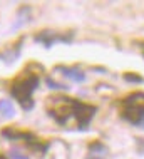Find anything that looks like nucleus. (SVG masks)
Segmentation results:
<instances>
[{"label": "nucleus", "instance_id": "f257e3e1", "mask_svg": "<svg viewBox=\"0 0 144 159\" xmlns=\"http://www.w3.org/2000/svg\"><path fill=\"white\" fill-rule=\"evenodd\" d=\"M39 87V77L35 74H25L12 85V96L20 102L24 109L30 111L34 107L32 94Z\"/></svg>", "mask_w": 144, "mask_h": 159}, {"label": "nucleus", "instance_id": "f03ea898", "mask_svg": "<svg viewBox=\"0 0 144 159\" xmlns=\"http://www.w3.org/2000/svg\"><path fill=\"white\" fill-rule=\"evenodd\" d=\"M76 101L69 97H52L47 101V111L59 124H65L67 119L74 116Z\"/></svg>", "mask_w": 144, "mask_h": 159}, {"label": "nucleus", "instance_id": "7ed1b4c3", "mask_svg": "<svg viewBox=\"0 0 144 159\" xmlns=\"http://www.w3.org/2000/svg\"><path fill=\"white\" fill-rule=\"evenodd\" d=\"M123 117L131 124L139 126L141 119L144 117V94L136 92L132 96H129L123 102Z\"/></svg>", "mask_w": 144, "mask_h": 159}, {"label": "nucleus", "instance_id": "20e7f679", "mask_svg": "<svg viewBox=\"0 0 144 159\" xmlns=\"http://www.w3.org/2000/svg\"><path fill=\"white\" fill-rule=\"evenodd\" d=\"M94 114H95V107L92 106L82 104V102H76V106H74V117L77 119V126H79L81 131L87 129L89 122L92 121Z\"/></svg>", "mask_w": 144, "mask_h": 159}, {"label": "nucleus", "instance_id": "39448f33", "mask_svg": "<svg viewBox=\"0 0 144 159\" xmlns=\"http://www.w3.org/2000/svg\"><path fill=\"white\" fill-rule=\"evenodd\" d=\"M57 70H60L64 74V77H69V79L76 80V82H84L86 80V74L82 70H79L77 67H57Z\"/></svg>", "mask_w": 144, "mask_h": 159}, {"label": "nucleus", "instance_id": "423d86ee", "mask_svg": "<svg viewBox=\"0 0 144 159\" xmlns=\"http://www.w3.org/2000/svg\"><path fill=\"white\" fill-rule=\"evenodd\" d=\"M107 154V148L102 143H92L89 146V156L87 159H104Z\"/></svg>", "mask_w": 144, "mask_h": 159}, {"label": "nucleus", "instance_id": "0eeeda50", "mask_svg": "<svg viewBox=\"0 0 144 159\" xmlns=\"http://www.w3.org/2000/svg\"><path fill=\"white\" fill-rule=\"evenodd\" d=\"M35 40H37V42H42V44L45 45L47 49H49V47H52V44H54V42H57V40H65V37H57V35H54V34L44 32V34H40V35L35 37Z\"/></svg>", "mask_w": 144, "mask_h": 159}, {"label": "nucleus", "instance_id": "6e6552de", "mask_svg": "<svg viewBox=\"0 0 144 159\" xmlns=\"http://www.w3.org/2000/svg\"><path fill=\"white\" fill-rule=\"evenodd\" d=\"M30 19V8L29 7H22L20 12H19V17H17V24L14 25V30H17L19 27H22L24 24H27V20Z\"/></svg>", "mask_w": 144, "mask_h": 159}, {"label": "nucleus", "instance_id": "1a4fd4ad", "mask_svg": "<svg viewBox=\"0 0 144 159\" xmlns=\"http://www.w3.org/2000/svg\"><path fill=\"white\" fill-rule=\"evenodd\" d=\"M0 112H2V116L7 119L14 117L15 109H14V106H12V102L10 101H0Z\"/></svg>", "mask_w": 144, "mask_h": 159}, {"label": "nucleus", "instance_id": "9d476101", "mask_svg": "<svg viewBox=\"0 0 144 159\" xmlns=\"http://www.w3.org/2000/svg\"><path fill=\"white\" fill-rule=\"evenodd\" d=\"M3 136H5L7 139L15 141V139H24V137H25V132H19L17 129L7 127V129H3Z\"/></svg>", "mask_w": 144, "mask_h": 159}, {"label": "nucleus", "instance_id": "9b49d317", "mask_svg": "<svg viewBox=\"0 0 144 159\" xmlns=\"http://www.w3.org/2000/svg\"><path fill=\"white\" fill-rule=\"evenodd\" d=\"M45 84H47V87H50V89H55V91H67V85H64V84H59V82H55V80H52L50 77H47L45 79Z\"/></svg>", "mask_w": 144, "mask_h": 159}, {"label": "nucleus", "instance_id": "f8f14e48", "mask_svg": "<svg viewBox=\"0 0 144 159\" xmlns=\"http://www.w3.org/2000/svg\"><path fill=\"white\" fill-rule=\"evenodd\" d=\"M124 79L128 80V82H136V84H142V82H144L142 77H137L136 74H126Z\"/></svg>", "mask_w": 144, "mask_h": 159}, {"label": "nucleus", "instance_id": "ddd939ff", "mask_svg": "<svg viewBox=\"0 0 144 159\" xmlns=\"http://www.w3.org/2000/svg\"><path fill=\"white\" fill-rule=\"evenodd\" d=\"M8 157H10V159H29L27 156H24V154H20L17 151H12L10 154H8Z\"/></svg>", "mask_w": 144, "mask_h": 159}, {"label": "nucleus", "instance_id": "4468645a", "mask_svg": "<svg viewBox=\"0 0 144 159\" xmlns=\"http://www.w3.org/2000/svg\"><path fill=\"white\" fill-rule=\"evenodd\" d=\"M139 126H142V127H144V117L141 119V122H139Z\"/></svg>", "mask_w": 144, "mask_h": 159}]
</instances>
